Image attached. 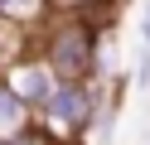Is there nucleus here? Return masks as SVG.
<instances>
[{
  "label": "nucleus",
  "instance_id": "nucleus-1",
  "mask_svg": "<svg viewBox=\"0 0 150 145\" xmlns=\"http://www.w3.org/2000/svg\"><path fill=\"white\" fill-rule=\"evenodd\" d=\"M34 34H39L34 53L58 77H97V68H102V24L97 19H87L82 10H53V19H44Z\"/></svg>",
  "mask_w": 150,
  "mask_h": 145
},
{
  "label": "nucleus",
  "instance_id": "nucleus-2",
  "mask_svg": "<svg viewBox=\"0 0 150 145\" xmlns=\"http://www.w3.org/2000/svg\"><path fill=\"white\" fill-rule=\"evenodd\" d=\"M111 102H116V97H107V82H102V77H58L53 102H49V111H44L39 121L49 126L53 135H63V140H82V135L102 121V111H107Z\"/></svg>",
  "mask_w": 150,
  "mask_h": 145
},
{
  "label": "nucleus",
  "instance_id": "nucleus-3",
  "mask_svg": "<svg viewBox=\"0 0 150 145\" xmlns=\"http://www.w3.org/2000/svg\"><path fill=\"white\" fill-rule=\"evenodd\" d=\"M5 77H10V87L20 92V102L29 106L34 116L49 111L53 87H58V73H53L39 53H20V58H10V63H5Z\"/></svg>",
  "mask_w": 150,
  "mask_h": 145
},
{
  "label": "nucleus",
  "instance_id": "nucleus-4",
  "mask_svg": "<svg viewBox=\"0 0 150 145\" xmlns=\"http://www.w3.org/2000/svg\"><path fill=\"white\" fill-rule=\"evenodd\" d=\"M49 15H53L49 0H0V19L5 24H20V29H39Z\"/></svg>",
  "mask_w": 150,
  "mask_h": 145
},
{
  "label": "nucleus",
  "instance_id": "nucleus-5",
  "mask_svg": "<svg viewBox=\"0 0 150 145\" xmlns=\"http://www.w3.org/2000/svg\"><path fill=\"white\" fill-rule=\"evenodd\" d=\"M131 82L140 92H150V48L145 44H136V73H131Z\"/></svg>",
  "mask_w": 150,
  "mask_h": 145
},
{
  "label": "nucleus",
  "instance_id": "nucleus-6",
  "mask_svg": "<svg viewBox=\"0 0 150 145\" xmlns=\"http://www.w3.org/2000/svg\"><path fill=\"white\" fill-rule=\"evenodd\" d=\"M140 44L150 48V0H145V5H140Z\"/></svg>",
  "mask_w": 150,
  "mask_h": 145
},
{
  "label": "nucleus",
  "instance_id": "nucleus-7",
  "mask_svg": "<svg viewBox=\"0 0 150 145\" xmlns=\"http://www.w3.org/2000/svg\"><path fill=\"white\" fill-rule=\"evenodd\" d=\"M49 5H53V10H87L92 0H49Z\"/></svg>",
  "mask_w": 150,
  "mask_h": 145
},
{
  "label": "nucleus",
  "instance_id": "nucleus-8",
  "mask_svg": "<svg viewBox=\"0 0 150 145\" xmlns=\"http://www.w3.org/2000/svg\"><path fill=\"white\" fill-rule=\"evenodd\" d=\"M0 145H5V135H0Z\"/></svg>",
  "mask_w": 150,
  "mask_h": 145
}]
</instances>
